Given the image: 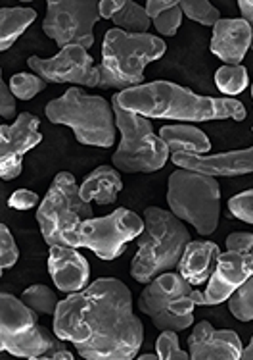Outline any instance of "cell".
<instances>
[{
  "instance_id": "obj_9",
  "label": "cell",
  "mask_w": 253,
  "mask_h": 360,
  "mask_svg": "<svg viewBox=\"0 0 253 360\" xmlns=\"http://www.w3.org/2000/svg\"><path fill=\"white\" fill-rule=\"evenodd\" d=\"M35 216L48 247L52 245L69 247L75 229L85 220L95 218V210L90 202L81 197L79 185L73 174L60 172L54 177L43 202L39 205Z\"/></svg>"
},
{
  "instance_id": "obj_17",
  "label": "cell",
  "mask_w": 253,
  "mask_h": 360,
  "mask_svg": "<svg viewBox=\"0 0 253 360\" xmlns=\"http://www.w3.org/2000/svg\"><path fill=\"white\" fill-rule=\"evenodd\" d=\"M175 166L213 177H238L253 172V147L244 150H231L221 155L192 156V155H171Z\"/></svg>"
},
{
  "instance_id": "obj_20",
  "label": "cell",
  "mask_w": 253,
  "mask_h": 360,
  "mask_svg": "<svg viewBox=\"0 0 253 360\" xmlns=\"http://www.w3.org/2000/svg\"><path fill=\"white\" fill-rule=\"evenodd\" d=\"M219 255L221 249L217 243L190 241L179 262V274L190 285H202L215 272Z\"/></svg>"
},
{
  "instance_id": "obj_41",
  "label": "cell",
  "mask_w": 253,
  "mask_h": 360,
  "mask_svg": "<svg viewBox=\"0 0 253 360\" xmlns=\"http://www.w3.org/2000/svg\"><path fill=\"white\" fill-rule=\"evenodd\" d=\"M138 359L140 360H159V356H158V353L156 354H140Z\"/></svg>"
},
{
  "instance_id": "obj_31",
  "label": "cell",
  "mask_w": 253,
  "mask_h": 360,
  "mask_svg": "<svg viewBox=\"0 0 253 360\" xmlns=\"http://www.w3.org/2000/svg\"><path fill=\"white\" fill-rule=\"evenodd\" d=\"M18 258H20V250H18L14 237L6 224H0V268L2 270L12 268L18 262Z\"/></svg>"
},
{
  "instance_id": "obj_12",
  "label": "cell",
  "mask_w": 253,
  "mask_h": 360,
  "mask_svg": "<svg viewBox=\"0 0 253 360\" xmlns=\"http://www.w3.org/2000/svg\"><path fill=\"white\" fill-rule=\"evenodd\" d=\"M46 8L43 31L60 49L79 44L88 51L95 44V25L102 18L96 0H50Z\"/></svg>"
},
{
  "instance_id": "obj_32",
  "label": "cell",
  "mask_w": 253,
  "mask_h": 360,
  "mask_svg": "<svg viewBox=\"0 0 253 360\" xmlns=\"http://www.w3.org/2000/svg\"><path fill=\"white\" fill-rule=\"evenodd\" d=\"M182 15L184 14H182L181 6L177 4V6L169 8L163 14L158 15V18L153 20V27H156L163 37H173V35H177L179 27H181Z\"/></svg>"
},
{
  "instance_id": "obj_43",
  "label": "cell",
  "mask_w": 253,
  "mask_h": 360,
  "mask_svg": "<svg viewBox=\"0 0 253 360\" xmlns=\"http://www.w3.org/2000/svg\"><path fill=\"white\" fill-rule=\"evenodd\" d=\"M252 255H253V249H252Z\"/></svg>"
},
{
  "instance_id": "obj_24",
  "label": "cell",
  "mask_w": 253,
  "mask_h": 360,
  "mask_svg": "<svg viewBox=\"0 0 253 360\" xmlns=\"http://www.w3.org/2000/svg\"><path fill=\"white\" fill-rule=\"evenodd\" d=\"M111 22L116 25V30H121L125 33H148L150 30V15L146 12V8L130 0L125 2V6L114 15Z\"/></svg>"
},
{
  "instance_id": "obj_18",
  "label": "cell",
  "mask_w": 253,
  "mask_h": 360,
  "mask_svg": "<svg viewBox=\"0 0 253 360\" xmlns=\"http://www.w3.org/2000/svg\"><path fill=\"white\" fill-rule=\"evenodd\" d=\"M48 272L62 293H79L88 285L90 266L85 257H81L77 249L52 245L48 255Z\"/></svg>"
},
{
  "instance_id": "obj_42",
  "label": "cell",
  "mask_w": 253,
  "mask_h": 360,
  "mask_svg": "<svg viewBox=\"0 0 253 360\" xmlns=\"http://www.w3.org/2000/svg\"><path fill=\"white\" fill-rule=\"evenodd\" d=\"M252 98H253V85H252Z\"/></svg>"
},
{
  "instance_id": "obj_22",
  "label": "cell",
  "mask_w": 253,
  "mask_h": 360,
  "mask_svg": "<svg viewBox=\"0 0 253 360\" xmlns=\"http://www.w3.org/2000/svg\"><path fill=\"white\" fill-rule=\"evenodd\" d=\"M121 189H123V179L119 176V169H116L114 166H98L83 181L79 193L87 202L95 200L98 205H111V202H116Z\"/></svg>"
},
{
  "instance_id": "obj_27",
  "label": "cell",
  "mask_w": 253,
  "mask_h": 360,
  "mask_svg": "<svg viewBox=\"0 0 253 360\" xmlns=\"http://www.w3.org/2000/svg\"><path fill=\"white\" fill-rule=\"evenodd\" d=\"M228 309L240 322H253V276L231 295Z\"/></svg>"
},
{
  "instance_id": "obj_16",
  "label": "cell",
  "mask_w": 253,
  "mask_h": 360,
  "mask_svg": "<svg viewBox=\"0 0 253 360\" xmlns=\"http://www.w3.org/2000/svg\"><path fill=\"white\" fill-rule=\"evenodd\" d=\"M189 351L192 360H238L244 345L236 331L215 330L210 322H200L189 338Z\"/></svg>"
},
{
  "instance_id": "obj_28",
  "label": "cell",
  "mask_w": 253,
  "mask_h": 360,
  "mask_svg": "<svg viewBox=\"0 0 253 360\" xmlns=\"http://www.w3.org/2000/svg\"><path fill=\"white\" fill-rule=\"evenodd\" d=\"M182 14H186L192 22L202 23V25H217L221 22V12L207 0H182L179 2Z\"/></svg>"
},
{
  "instance_id": "obj_30",
  "label": "cell",
  "mask_w": 253,
  "mask_h": 360,
  "mask_svg": "<svg viewBox=\"0 0 253 360\" xmlns=\"http://www.w3.org/2000/svg\"><path fill=\"white\" fill-rule=\"evenodd\" d=\"M159 360H189L190 353H184L179 345V335L173 330H163L156 341Z\"/></svg>"
},
{
  "instance_id": "obj_7",
  "label": "cell",
  "mask_w": 253,
  "mask_h": 360,
  "mask_svg": "<svg viewBox=\"0 0 253 360\" xmlns=\"http://www.w3.org/2000/svg\"><path fill=\"white\" fill-rule=\"evenodd\" d=\"M167 205L200 236L215 233L221 214V187L213 176L179 168L169 176Z\"/></svg>"
},
{
  "instance_id": "obj_5",
  "label": "cell",
  "mask_w": 253,
  "mask_h": 360,
  "mask_svg": "<svg viewBox=\"0 0 253 360\" xmlns=\"http://www.w3.org/2000/svg\"><path fill=\"white\" fill-rule=\"evenodd\" d=\"M0 349L29 360H73L56 333L36 323V312L14 295H0Z\"/></svg>"
},
{
  "instance_id": "obj_6",
  "label": "cell",
  "mask_w": 253,
  "mask_h": 360,
  "mask_svg": "<svg viewBox=\"0 0 253 360\" xmlns=\"http://www.w3.org/2000/svg\"><path fill=\"white\" fill-rule=\"evenodd\" d=\"M44 112L52 124L67 125L81 145L109 148L116 141V112L104 96L71 87L46 104Z\"/></svg>"
},
{
  "instance_id": "obj_25",
  "label": "cell",
  "mask_w": 253,
  "mask_h": 360,
  "mask_svg": "<svg viewBox=\"0 0 253 360\" xmlns=\"http://www.w3.org/2000/svg\"><path fill=\"white\" fill-rule=\"evenodd\" d=\"M22 301L33 309L36 314H46V316H54L58 310V297L52 291L50 287L46 285H31L27 287L22 295Z\"/></svg>"
},
{
  "instance_id": "obj_1",
  "label": "cell",
  "mask_w": 253,
  "mask_h": 360,
  "mask_svg": "<svg viewBox=\"0 0 253 360\" xmlns=\"http://www.w3.org/2000/svg\"><path fill=\"white\" fill-rule=\"evenodd\" d=\"M54 333L71 341L87 360H130L144 341V326L132 312V293L116 278H100L60 301Z\"/></svg>"
},
{
  "instance_id": "obj_13",
  "label": "cell",
  "mask_w": 253,
  "mask_h": 360,
  "mask_svg": "<svg viewBox=\"0 0 253 360\" xmlns=\"http://www.w3.org/2000/svg\"><path fill=\"white\" fill-rule=\"evenodd\" d=\"M27 66L48 83H75L85 87L100 85V68L95 66V58L79 44L65 46L52 58L31 56Z\"/></svg>"
},
{
  "instance_id": "obj_14",
  "label": "cell",
  "mask_w": 253,
  "mask_h": 360,
  "mask_svg": "<svg viewBox=\"0 0 253 360\" xmlns=\"http://www.w3.org/2000/svg\"><path fill=\"white\" fill-rule=\"evenodd\" d=\"M39 122L41 120L29 112H22L14 124L0 125V176L4 181L22 174L25 153L43 141Z\"/></svg>"
},
{
  "instance_id": "obj_44",
  "label": "cell",
  "mask_w": 253,
  "mask_h": 360,
  "mask_svg": "<svg viewBox=\"0 0 253 360\" xmlns=\"http://www.w3.org/2000/svg\"><path fill=\"white\" fill-rule=\"evenodd\" d=\"M252 131H253V127H252Z\"/></svg>"
},
{
  "instance_id": "obj_23",
  "label": "cell",
  "mask_w": 253,
  "mask_h": 360,
  "mask_svg": "<svg viewBox=\"0 0 253 360\" xmlns=\"http://www.w3.org/2000/svg\"><path fill=\"white\" fill-rule=\"evenodd\" d=\"M36 20L33 8H2L0 10V49L8 51Z\"/></svg>"
},
{
  "instance_id": "obj_26",
  "label": "cell",
  "mask_w": 253,
  "mask_h": 360,
  "mask_svg": "<svg viewBox=\"0 0 253 360\" xmlns=\"http://www.w3.org/2000/svg\"><path fill=\"white\" fill-rule=\"evenodd\" d=\"M247 83H249L247 70L242 64L240 66H221L215 72V85L224 95H240L247 87Z\"/></svg>"
},
{
  "instance_id": "obj_36",
  "label": "cell",
  "mask_w": 253,
  "mask_h": 360,
  "mask_svg": "<svg viewBox=\"0 0 253 360\" xmlns=\"http://www.w3.org/2000/svg\"><path fill=\"white\" fill-rule=\"evenodd\" d=\"M0 114L6 120L15 116V95L12 93V89H8L4 79H0Z\"/></svg>"
},
{
  "instance_id": "obj_29",
  "label": "cell",
  "mask_w": 253,
  "mask_h": 360,
  "mask_svg": "<svg viewBox=\"0 0 253 360\" xmlns=\"http://www.w3.org/2000/svg\"><path fill=\"white\" fill-rule=\"evenodd\" d=\"M46 85H48V81H44L41 75L35 74H15L10 79L12 93L15 95V98H22V101H31L33 96L43 93Z\"/></svg>"
},
{
  "instance_id": "obj_40",
  "label": "cell",
  "mask_w": 253,
  "mask_h": 360,
  "mask_svg": "<svg viewBox=\"0 0 253 360\" xmlns=\"http://www.w3.org/2000/svg\"><path fill=\"white\" fill-rule=\"evenodd\" d=\"M242 359L244 360H253V338L252 341H249V345L244 349V353H242Z\"/></svg>"
},
{
  "instance_id": "obj_19",
  "label": "cell",
  "mask_w": 253,
  "mask_h": 360,
  "mask_svg": "<svg viewBox=\"0 0 253 360\" xmlns=\"http://www.w3.org/2000/svg\"><path fill=\"white\" fill-rule=\"evenodd\" d=\"M252 27L242 18H221L213 27L210 49L226 66H240L252 49Z\"/></svg>"
},
{
  "instance_id": "obj_38",
  "label": "cell",
  "mask_w": 253,
  "mask_h": 360,
  "mask_svg": "<svg viewBox=\"0 0 253 360\" xmlns=\"http://www.w3.org/2000/svg\"><path fill=\"white\" fill-rule=\"evenodd\" d=\"M127 0H100L98 2V10L104 20H114V15L125 6Z\"/></svg>"
},
{
  "instance_id": "obj_2",
  "label": "cell",
  "mask_w": 253,
  "mask_h": 360,
  "mask_svg": "<svg viewBox=\"0 0 253 360\" xmlns=\"http://www.w3.org/2000/svg\"><path fill=\"white\" fill-rule=\"evenodd\" d=\"M125 110L137 112L146 118L182 120V122H211L236 120L247 116L244 104L234 98H213L192 93L171 81H152L138 87L125 89L114 95Z\"/></svg>"
},
{
  "instance_id": "obj_10",
  "label": "cell",
  "mask_w": 253,
  "mask_h": 360,
  "mask_svg": "<svg viewBox=\"0 0 253 360\" xmlns=\"http://www.w3.org/2000/svg\"><path fill=\"white\" fill-rule=\"evenodd\" d=\"M194 289L181 274L163 272L142 289L138 309L159 331L189 330L194 322Z\"/></svg>"
},
{
  "instance_id": "obj_34",
  "label": "cell",
  "mask_w": 253,
  "mask_h": 360,
  "mask_svg": "<svg viewBox=\"0 0 253 360\" xmlns=\"http://www.w3.org/2000/svg\"><path fill=\"white\" fill-rule=\"evenodd\" d=\"M8 205L14 210H31V208H35L39 205V195L29 191V189H18V191L12 193Z\"/></svg>"
},
{
  "instance_id": "obj_15",
  "label": "cell",
  "mask_w": 253,
  "mask_h": 360,
  "mask_svg": "<svg viewBox=\"0 0 253 360\" xmlns=\"http://www.w3.org/2000/svg\"><path fill=\"white\" fill-rule=\"evenodd\" d=\"M253 276L252 252H221L215 272L203 291V307H215L228 301L231 295Z\"/></svg>"
},
{
  "instance_id": "obj_3",
  "label": "cell",
  "mask_w": 253,
  "mask_h": 360,
  "mask_svg": "<svg viewBox=\"0 0 253 360\" xmlns=\"http://www.w3.org/2000/svg\"><path fill=\"white\" fill-rule=\"evenodd\" d=\"M192 241L189 228L171 210L148 206L144 231L138 236V252L130 262V276L138 283H148L156 276L175 270L186 245Z\"/></svg>"
},
{
  "instance_id": "obj_37",
  "label": "cell",
  "mask_w": 253,
  "mask_h": 360,
  "mask_svg": "<svg viewBox=\"0 0 253 360\" xmlns=\"http://www.w3.org/2000/svg\"><path fill=\"white\" fill-rule=\"evenodd\" d=\"M177 0H148L146 2V12L150 15V20H156L158 15H161L169 8L177 6Z\"/></svg>"
},
{
  "instance_id": "obj_11",
  "label": "cell",
  "mask_w": 253,
  "mask_h": 360,
  "mask_svg": "<svg viewBox=\"0 0 253 360\" xmlns=\"http://www.w3.org/2000/svg\"><path fill=\"white\" fill-rule=\"evenodd\" d=\"M144 231V220L132 210L117 208L116 212L90 218L75 229L69 247L90 249L102 260H116L123 255L127 243Z\"/></svg>"
},
{
  "instance_id": "obj_39",
  "label": "cell",
  "mask_w": 253,
  "mask_h": 360,
  "mask_svg": "<svg viewBox=\"0 0 253 360\" xmlns=\"http://www.w3.org/2000/svg\"><path fill=\"white\" fill-rule=\"evenodd\" d=\"M240 12H242V20H246L252 27V35H253V0H240L238 2ZM252 49H253V41H252Z\"/></svg>"
},
{
  "instance_id": "obj_35",
  "label": "cell",
  "mask_w": 253,
  "mask_h": 360,
  "mask_svg": "<svg viewBox=\"0 0 253 360\" xmlns=\"http://www.w3.org/2000/svg\"><path fill=\"white\" fill-rule=\"evenodd\" d=\"M226 249L231 252H252L253 233L249 231H236L226 237Z\"/></svg>"
},
{
  "instance_id": "obj_4",
  "label": "cell",
  "mask_w": 253,
  "mask_h": 360,
  "mask_svg": "<svg viewBox=\"0 0 253 360\" xmlns=\"http://www.w3.org/2000/svg\"><path fill=\"white\" fill-rule=\"evenodd\" d=\"M167 44L150 33H125L109 30L102 44V89H132L142 85L144 70L150 62L163 58Z\"/></svg>"
},
{
  "instance_id": "obj_21",
  "label": "cell",
  "mask_w": 253,
  "mask_h": 360,
  "mask_svg": "<svg viewBox=\"0 0 253 360\" xmlns=\"http://www.w3.org/2000/svg\"><path fill=\"white\" fill-rule=\"evenodd\" d=\"M159 139L165 143L171 155L207 156L211 150V141L207 139V135L189 124L163 125L159 131Z\"/></svg>"
},
{
  "instance_id": "obj_8",
  "label": "cell",
  "mask_w": 253,
  "mask_h": 360,
  "mask_svg": "<svg viewBox=\"0 0 253 360\" xmlns=\"http://www.w3.org/2000/svg\"><path fill=\"white\" fill-rule=\"evenodd\" d=\"M111 104L117 129L121 133V143L111 156L116 169L125 174H152L163 168L171 153L165 143L153 135L150 118L125 110L116 98H111Z\"/></svg>"
},
{
  "instance_id": "obj_33",
  "label": "cell",
  "mask_w": 253,
  "mask_h": 360,
  "mask_svg": "<svg viewBox=\"0 0 253 360\" xmlns=\"http://www.w3.org/2000/svg\"><path fill=\"white\" fill-rule=\"evenodd\" d=\"M228 210L234 218L246 224H253V189L234 195L228 200Z\"/></svg>"
}]
</instances>
